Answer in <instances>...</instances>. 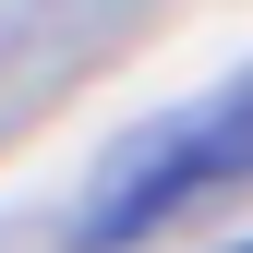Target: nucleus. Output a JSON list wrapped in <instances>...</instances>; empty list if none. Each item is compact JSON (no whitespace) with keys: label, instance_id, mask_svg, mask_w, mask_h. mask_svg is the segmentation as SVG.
<instances>
[{"label":"nucleus","instance_id":"f257e3e1","mask_svg":"<svg viewBox=\"0 0 253 253\" xmlns=\"http://www.w3.org/2000/svg\"><path fill=\"white\" fill-rule=\"evenodd\" d=\"M229 193H253V73L145 121L133 145H109V169L73 205V253H133L145 229H169L193 205H229Z\"/></svg>","mask_w":253,"mask_h":253}]
</instances>
